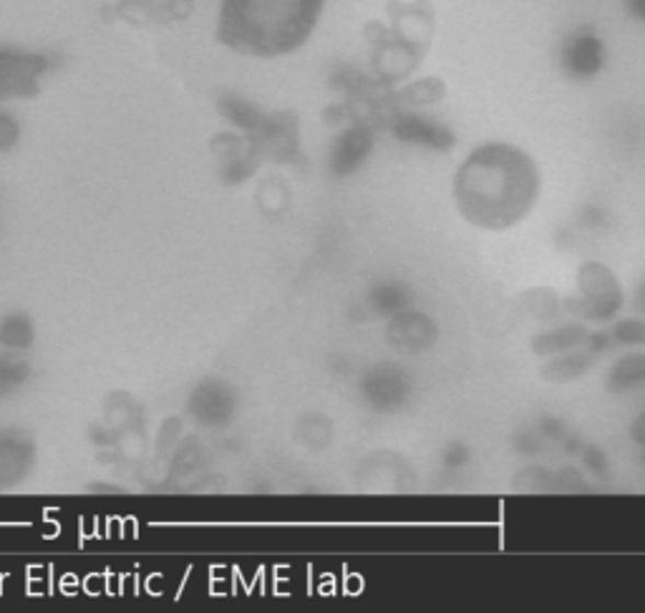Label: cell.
I'll list each match as a JSON object with an SVG mask.
<instances>
[{"label": "cell", "instance_id": "1", "mask_svg": "<svg viewBox=\"0 0 645 613\" xmlns=\"http://www.w3.org/2000/svg\"><path fill=\"white\" fill-rule=\"evenodd\" d=\"M540 193V172L512 144H484L464 160L454 180L459 212L480 228L515 225Z\"/></svg>", "mask_w": 645, "mask_h": 613}, {"label": "cell", "instance_id": "2", "mask_svg": "<svg viewBox=\"0 0 645 613\" xmlns=\"http://www.w3.org/2000/svg\"><path fill=\"white\" fill-rule=\"evenodd\" d=\"M325 0H222L215 38L250 59L298 51L315 31Z\"/></svg>", "mask_w": 645, "mask_h": 613}, {"label": "cell", "instance_id": "3", "mask_svg": "<svg viewBox=\"0 0 645 613\" xmlns=\"http://www.w3.org/2000/svg\"><path fill=\"white\" fill-rule=\"evenodd\" d=\"M48 66L46 56L19 46H0V104L36 96Z\"/></svg>", "mask_w": 645, "mask_h": 613}, {"label": "cell", "instance_id": "4", "mask_svg": "<svg viewBox=\"0 0 645 613\" xmlns=\"http://www.w3.org/2000/svg\"><path fill=\"white\" fill-rule=\"evenodd\" d=\"M116 5L134 26H174L189 19L195 0H116Z\"/></svg>", "mask_w": 645, "mask_h": 613}, {"label": "cell", "instance_id": "5", "mask_svg": "<svg viewBox=\"0 0 645 613\" xmlns=\"http://www.w3.org/2000/svg\"><path fill=\"white\" fill-rule=\"evenodd\" d=\"M33 444L15 429H0V487L19 485L31 472Z\"/></svg>", "mask_w": 645, "mask_h": 613}, {"label": "cell", "instance_id": "6", "mask_svg": "<svg viewBox=\"0 0 645 613\" xmlns=\"http://www.w3.org/2000/svg\"><path fill=\"white\" fill-rule=\"evenodd\" d=\"M565 61L573 71L577 73H590L600 66L602 61V44L598 38L588 36V33H583V36H577L575 41H569L567 48H565Z\"/></svg>", "mask_w": 645, "mask_h": 613}, {"label": "cell", "instance_id": "7", "mask_svg": "<svg viewBox=\"0 0 645 613\" xmlns=\"http://www.w3.org/2000/svg\"><path fill=\"white\" fill-rule=\"evenodd\" d=\"M0 344L11 351L28 349L33 344V326L26 316L21 313H13V316H5L0 321Z\"/></svg>", "mask_w": 645, "mask_h": 613}, {"label": "cell", "instance_id": "8", "mask_svg": "<svg viewBox=\"0 0 645 613\" xmlns=\"http://www.w3.org/2000/svg\"><path fill=\"white\" fill-rule=\"evenodd\" d=\"M28 374H31L28 363L19 359V356H11V354L0 356V396L13 394L15 389L28 379Z\"/></svg>", "mask_w": 645, "mask_h": 613}, {"label": "cell", "instance_id": "9", "mask_svg": "<svg viewBox=\"0 0 645 613\" xmlns=\"http://www.w3.org/2000/svg\"><path fill=\"white\" fill-rule=\"evenodd\" d=\"M21 142V124L0 106V152H11Z\"/></svg>", "mask_w": 645, "mask_h": 613}]
</instances>
